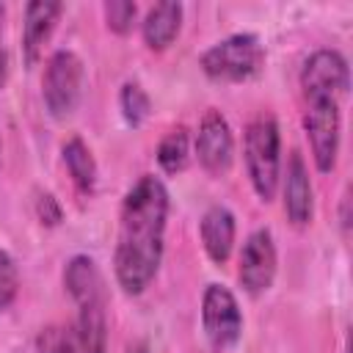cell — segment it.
Masks as SVG:
<instances>
[{
    "label": "cell",
    "mask_w": 353,
    "mask_h": 353,
    "mask_svg": "<svg viewBox=\"0 0 353 353\" xmlns=\"http://www.w3.org/2000/svg\"><path fill=\"white\" fill-rule=\"evenodd\" d=\"M63 284L77 309L85 306H105V290H102V276L99 268L91 256H72L66 270H63Z\"/></svg>",
    "instance_id": "obj_13"
},
{
    "label": "cell",
    "mask_w": 353,
    "mask_h": 353,
    "mask_svg": "<svg viewBox=\"0 0 353 353\" xmlns=\"http://www.w3.org/2000/svg\"><path fill=\"white\" fill-rule=\"evenodd\" d=\"M17 287H19V279H17L14 259L6 251H0V309H6L14 301Z\"/></svg>",
    "instance_id": "obj_20"
},
{
    "label": "cell",
    "mask_w": 353,
    "mask_h": 353,
    "mask_svg": "<svg viewBox=\"0 0 353 353\" xmlns=\"http://www.w3.org/2000/svg\"><path fill=\"white\" fill-rule=\"evenodd\" d=\"M303 127L309 135L314 165L320 171H331L336 165V152H339V102L312 99L303 116Z\"/></svg>",
    "instance_id": "obj_7"
},
{
    "label": "cell",
    "mask_w": 353,
    "mask_h": 353,
    "mask_svg": "<svg viewBox=\"0 0 353 353\" xmlns=\"http://www.w3.org/2000/svg\"><path fill=\"white\" fill-rule=\"evenodd\" d=\"M196 154L199 163L210 171V174H226L234 157V138L229 130V121L218 113V110H207L201 124H199V135H196Z\"/></svg>",
    "instance_id": "obj_10"
},
{
    "label": "cell",
    "mask_w": 353,
    "mask_h": 353,
    "mask_svg": "<svg viewBox=\"0 0 353 353\" xmlns=\"http://www.w3.org/2000/svg\"><path fill=\"white\" fill-rule=\"evenodd\" d=\"M119 105H121V116L130 127H141L149 116V97L138 83H124L121 94H119Z\"/></svg>",
    "instance_id": "obj_18"
},
{
    "label": "cell",
    "mask_w": 353,
    "mask_h": 353,
    "mask_svg": "<svg viewBox=\"0 0 353 353\" xmlns=\"http://www.w3.org/2000/svg\"><path fill=\"white\" fill-rule=\"evenodd\" d=\"M127 353H146V345H143V342H141V345H132Z\"/></svg>",
    "instance_id": "obj_23"
},
{
    "label": "cell",
    "mask_w": 353,
    "mask_h": 353,
    "mask_svg": "<svg viewBox=\"0 0 353 353\" xmlns=\"http://www.w3.org/2000/svg\"><path fill=\"white\" fill-rule=\"evenodd\" d=\"M135 14H138V6L130 3V0H110L105 3V19H108V28L113 33H127L135 22Z\"/></svg>",
    "instance_id": "obj_19"
},
{
    "label": "cell",
    "mask_w": 353,
    "mask_h": 353,
    "mask_svg": "<svg viewBox=\"0 0 353 353\" xmlns=\"http://www.w3.org/2000/svg\"><path fill=\"white\" fill-rule=\"evenodd\" d=\"M237 276H240V284L251 295H259L273 284V276H276V245H273V237H270L268 229H256L243 243Z\"/></svg>",
    "instance_id": "obj_9"
},
{
    "label": "cell",
    "mask_w": 353,
    "mask_h": 353,
    "mask_svg": "<svg viewBox=\"0 0 353 353\" xmlns=\"http://www.w3.org/2000/svg\"><path fill=\"white\" fill-rule=\"evenodd\" d=\"M245 168L262 201H270L279 185V124L270 113L245 127Z\"/></svg>",
    "instance_id": "obj_2"
},
{
    "label": "cell",
    "mask_w": 353,
    "mask_h": 353,
    "mask_svg": "<svg viewBox=\"0 0 353 353\" xmlns=\"http://www.w3.org/2000/svg\"><path fill=\"white\" fill-rule=\"evenodd\" d=\"M80 83H83V63L74 52L69 50H58L44 69V102L47 110L55 119H63L74 110L77 99H80Z\"/></svg>",
    "instance_id": "obj_5"
},
{
    "label": "cell",
    "mask_w": 353,
    "mask_h": 353,
    "mask_svg": "<svg viewBox=\"0 0 353 353\" xmlns=\"http://www.w3.org/2000/svg\"><path fill=\"white\" fill-rule=\"evenodd\" d=\"M63 163L69 168V176L72 182L77 185L80 193H94L97 188V163L88 152V146L80 141V138H69L63 143Z\"/></svg>",
    "instance_id": "obj_16"
},
{
    "label": "cell",
    "mask_w": 353,
    "mask_h": 353,
    "mask_svg": "<svg viewBox=\"0 0 353 353\" xmlns=\"http://www.w3.org/2000/svg\"><path fill=\"white\" fill-rule=\"evenodd\" d=\"M201 243L212 262L223 265L234 245V215L226 207H210L201 218Z\"/></svg>",
    "instance_id": "obj_14"
},
{
    "label": "cell",
    "mask_w": 353,
    "mask_h": 353,
    "mask_svg": "<svg viewBox=\"0 0 353 353\" xmlns=\"http://www.w3.org/2000/svg\"><path fill=\"white\" fill-rule=\"evenodd\" d=\"M350 72L347 61L336 50H317L306 58L301 69V88L306 94V102L312 99H336L347 91Z\"/></svg>",
    "instance_id": "obj_6"
},
{
    "label": "cell",
    "mask_w": 353,
    "mask_h": 353,
    "mask_svg": "<svg viewBox=\"0 0 353 353\" xmlns=\"http://www.w3.org/2000/svg\"><path fill=\"white\" fill-rule=\"evenodd\" d=\"M157 163L165 174H179L188 165V130L185 127L165 132V138L157 146Z\"/></svg>",
    "instance_id": "obj_17"
},
{
    "label": "cell",
    "mask_w": 353,
    "mask_h": 353,
    "mask_svg": "<svg viewBox=\"0 0 353 353\" xmlns=\"http://www.w3.org/2000/svg\"><path fill=\"white\" fill-rule=\"evenodd\" d=\"M39 218H41V223H50V226H55L58 221H61V207H58V201L47 193V196H39Z\"/></svg>",
    "instance_id": "obj_21"
},
{
    "label": "cell",
    "mask_w": 353,
    "mask_h": 353,
    "mask_svg": "<svg viewBox=\"0 0 353 353\" xmlns=\"http://www.w3.org/2000/svg\"><path fill=\"white\" fill-rule=\"evenodd\" d=\"M265 63V50L254 33H234L218 44H212L201 55V69L212 80L240 83L259 74Z\"/></svg>",
    "instance_id": "obj_3"
},
{
    "label": "cell",
    "mask_w": 353,
    "mask_h": 353,
    "mask_svg": "<svg viewBox=\"0 0 353 353\" xmlns=\"http://www.w3.org/2000/svg\"><path fill=\"white\" fill-rule=\"evenodd\" d=\"M61 3L55 0H33L25 6V22H22V50L25 61L33 66L41 55L44 41L50 39L58 17H61Z\"/></svg>",
    "instance_id": "obj_11"
},
{
    "label": "cell",
    "mask_w": 353,
    "mask_h": 353,
    "mask_svg": "<svg viewBox=\"0 0 353 353\" xmlns=\"http://www.w3.org/2000/svg\"><path fill=\"white\" fill-rule=\"evenodd\" d=\"M284 212L295 226H306L312 221V182L306 163L298 152L290 154L287 160V174H284Z\"/></svg>",
    "instance_id": "obj_12"
},
{
    "label": "cell",
    "mask_w": 353,
    "mask_h": 353,
    "mask_svg": "<svg viewBox=\"0 0 353 353\" xmlns=\"http://www.w3.org/2000/svg\"><path fill=\"white\" fill-rule=\"evenodd\" d=\"M165 218L168 190L157 176L143 174L124 196L119 243L113 254V270L127 295H138L152 284L163 259Z\"/></svg>",
    "instance_id": "obj_1"
},
{
    "label": "cell",
    "mask_w": 353,
    "mask_h": 353,
    "mask_svg": "<svg viewBox=\"0 0 353 353\" xmlns=\"http://www.w3.org/2000/svg\"><path fill=\"white\" fill-rule=\"evenodd\" d=\"M105 312L85 306L69 325H52L39 336V353H105Z\"/></svg>",
    "instance_id": "obj_4"
},
{
    "label": "cell",
    "mask_w": 353,
    "mask_h": 353,
    "mask_svg": "<svg viewBox=\"0 0 353 353\" xmlns=\"http://www.w3.org/2000/svg\"><path fill=\"white\" fill-rule=\"evenodd\" d=\"M179 25H182V6L174 3V0H163V3H154L143 19V41L146 47L152 50H165L176 33H179Z\"/></svg>",
    "instance_id": "obj_15"
},
{
    "label": "cell",
    "mask_w": 353,
    "mask_h": 353,
    "mask_svg": "<svg viewBox=\"0 0 353 353\" xmlns=\"http://www.w3.org/2000/svg\"><path fill=\"white\" fill-rule=\"evenodd\" d=\"M3 17H6V8L0 6V25H3ZM6 72H8V58H6V47H3V39H0V85L6 83Z\"/></svg>",
    "instance_id": "obj_22"
},
{
    "label": "cell",
    "mask_w": 353,
    "mask_h": 353,
    "mask_svg": "<svg viewBox=\"0 0 353 353\" xmlns=\"http://www.w3.org/2000/svg\"><path fill=\"white\" fill-rule=\"evenodd\" d=\"M201 323L207 331V339L215 347H229L237 342L240 328H243V317H240V306L234 301V295L221 287V284H210L204 290V301H201Z\"/></svg>",
    "instance_id": "obj_8"
}]
</instances>
